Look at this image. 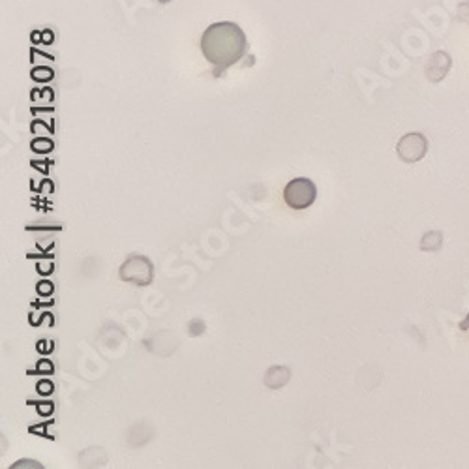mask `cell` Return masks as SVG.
I'll return each instance as SVG.
<instances>
[{"mask_svg":"<svg viewBox=\"0 0 469 469\" xmlns=\"http://www.w3.org/2000/svg\"><path fill=\"white\" fill-rule=\"evenodd\" d=\"M38 393L45 394V396H47V394H51V393H53V383H51V381H47V379H43V381H40V383H38Z\"/></svg>","mask_w":469,"mask_h":469,"instance_id":"30bf717a","label":"cell"},{"mask_svg":"<svg viewBox=\"0 0 469 469\" xmlns=\"http://www.w3.org/2000/svg\"><path fill=\"white\" fill-rule=\"evenodd\" d=\"M38 410L42 415H49L53 411V404H38Z\"/></svg>","mask_w":469,"mask_h":469,"instance_id":"5bb4252c","label":"cell"},{"mask_svg":"<svg viewBox=\"0 0 469 469\" xmlns=\"http://www.w3.org/2000/svg\"><path fill=\"white\" fill-rule=\"evenodd\" d=\"M120 278L134 286H149L154 278V267L145 255H129L120 267Z\"/></svg>","mask_w":469,"mask_h":469,"instance_id":"3957f363","label":"cell"},{"mask_svg":"<svg viewBox=\"0 0 469 469\" xmlns=\"http://www.w3.org/2000/svg\"><path fill=\"white\" fill-rule=\"evenodd\" d=\"M33 77L38 79V81H49L53 77V71L49 70V68H38V70L33 71Z\"/></svg>","mask_w":469,"mask_h":469,"instance_id":"9c48e42d","label":"cell"},{"mask_svg":"<svg viewBox=\"0 0 469 469\" xmlns=\"http://www.w3.org/2000/svg\"><path fill=\"white\" fill-rule=\"evenodd\" d=\"M17 468H42V465L38 464V462H27V460H25V462H17V464H13L11 465V469H17Z\"/></svg>","mask_w":469,"mask_h":469,"instance_id":"7c38bea8","label":"cell"},{"mask_svg":"<svg viewBox=\"0 0 469 469\" xmlns=\"http://www.w3.org/2000/svg\"><path fill=\"white\" fill-rule=\"evenodd\" d=\"M38 291L42 293V295H49V293H53V284L51 282H40L38 284Z\"/></svg>","mask_w":469,"mask_h":469,"instance_id":"8fae6325","label":"cell"},{"mask_svg":"<svg viewBox=\"0 0 469 469\" xmlns=\"http://www.w3.org/2000/svg\"><path fill=\"white\" fill-rule=\"evenodd\" d=\"M451 70V57L445 51H437L430 57L427 64V77L430 81L437 83L441 81L443 77L447 76Z\"/></svg>","mask_w":469,"mask_h":469,"instance_id":"5b68a950","label":"cell"},{"mask_svg":"<svg viewBox=\"0 0 469 469\" xmlns=\"http://www.w3.org/2000/svg\"><path fill=\"white\" fill-rule=\"evenodd\" d=\"M318 197V188L310 178H293L291 183H287L286 190H284V199L291 209L295 211H302L312 205L313 201Z\"/></svg>","mask_w":469,"mask_h":469,"instance_id":"7a4b0ae2","label":"cell"},{"mask_svg":"<svg viewBox=\"0 0 469 469\" xmlns=\"http://www.w3.org/2000/svg\"><path fill=\"white\" fill-rule=\"evenodd\" d=\"M246 47L248 42L243 28L235 23H214L201 36V51L218 71L237 64L246 53Z\"/></svg>","mask_w":469,"mask_h":469,"instance_id":"6da1fadb","label":"cell"},{"mask_svg":"<svg viewBox=\"0 0 469 469\" xmlns=\"http://www.w3.org/2000/svg\"><path fill=\"white\" fill-rule=\"evenodd\" d=\"M396 152L402 162L413 163L427 156L428 139L422 134H405L396 145Z\"/></svg>","mask_w":469,"mask_h":469,"instance_id":"277c9868","label":"cell"},{"mask_svg":"<svg viewBox=\"0 0 469 469\" xmlns=\"http://www.w3.org/2000/svg\"><path fill=\"white\" fill-rule=\"evenodd\" d=\"M33 151L34 152H49L53 151V141L51 139H36L33 141Z\"/></svg>","mask_w":469,"mask_h":469,"instance_id":"ba28073f","label":"cell"},{"mask_svg":"<svg viewBox=\"0 0 469 469\" xmlns=\"http://www.w3.org/2000/svg\"><path fill=\"white\" fill-rule=\"evenodd\" d=\"M51 370H53V364H51V362L42 361L38 364V372H51Z\"/></svg>","mask_w":469,"mask_h":469,"instance_id":"4fadbf2b","label":"cell"},{"mask_svg":"<svg viewBox=\"0 0 469 469\" xmlns=\"http://www.w3.org/2000/svg\"><path fill=\"white\" fill-rule=\"evenodd\" d=\"M291 378V372L287 366H272L265 376V383L270 388H280L289 381Z\"/></svg>","mask_w":469,"mask_h":469,"instance_id":"8992f818","label":"cell"},{"mask_svg":"<svg viewBox=\"0 0 469 469\" xmlns=\"http://www.w3.org/2000/svg\"><path fill=\"white\" fill-rule=\"evenodd\" d=\"M443 244V235L439 231H428L421 241V248L424 252H434V250H439V246Z\"/></svg>","mask_w":469,"mask_h":469,"instance_id":"52a82bcc","label":"cell"}]
</instances>
